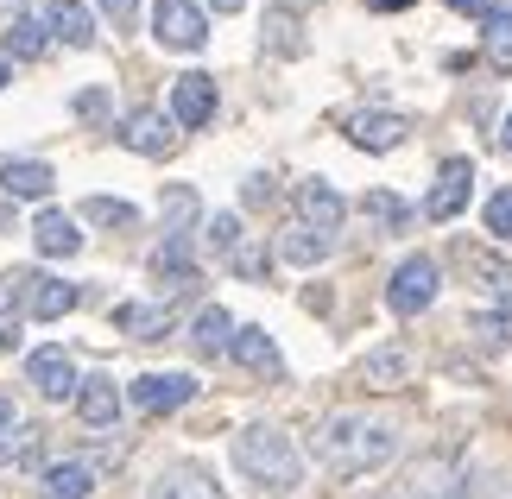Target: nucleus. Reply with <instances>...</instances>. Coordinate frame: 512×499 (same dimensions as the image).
<instances>
[{"instance_id":"f257e3e1","label":"nucleus","mask_w":512,"mask_h":499,"mask_svg":"<svg viewBox=\"0 0 512 499\" xmlns=\"http://www.w3.org/2000/svg\"><path fill=\"white\" fill-rule=\"evenodd\" d=\"M392 449H399V436H392V424H380V417H361V411H342L329 417V424L317 430V455L336 474H367V468H386Z\"/></svg>"},{"instance_id":"f03ea898","label":"nucleus","mask_w":512,"mask_h":499,"mask_svg":"<svg viewBox=\"0 0 512 499\" xmlns=\"http://www.w3.org/2000/svg\"><path fill=\"white\" fill-rule=\"evenodd\" d=\"M234 468H241L253 487H266V493H291L304 481L298 443H291L285 430H272V424H253V430L234 436Z\"/></svg>"},{"instance_id":"7ed1b4c3","label":"nucleus","mask_w":512,"mask_h":499,"mask_svg":"<svg viewBox=\"0 0 512 499\" xmlns=\"http://www.w3.org/2000/svg\"><path fill=\"white\" fill-rule=\"evenodd\" d=\"M152 38L165 51H203L209 45V19L190 0H152Z\"/></svg>"},{"instance_id":"20e7f679","label":"nucleus","mask_w":512,"mask_h":499,"mask_svg":"<svg viewBox=\"0 0 512 499\" xmlns=\"http://www.w3.org/2000/svg\"><path fill=\"white\" fill-rule=\"evenodd\" d=\"M430 297H437V259H405L399 272H392V285H386V304H392V316H418Z\"/></svg>"},{"instance_id":"39448f33","label":"nucleus","mask_w":512,"mask_h":499,"mask_svg":"<svg viewBox=\"0 0 512 499\" xmlns=\"http://www.w3.org/2000/svg\"><path fill=\"white\" fill-rule=\"evenodd\" d=\"M121 146L146 152V158H171V152H177V127H171V114H159V108L127 114V121H121Z\"/></svg>"},{"instance_id":"423d86ee","label":"nucleus","mask_w":512,"mask_h":499,"mask_svg":"<svg viewBox=\"0 0 512 499\" xmlns=\"http://www.w3.org/2000/svg\"><path fill=\"white\" fill-rule=\"evenodd\" d=\"M468 184H475V165H468V158H449V165L437 171V190L424 196V215L430 222H456L462 203H468Z\"/></svg>"},{"instance_id":"0eeeda50","label":"nucleus","mask_w":512,"mask_h":499,"mask_svg":"<svg viewBox=\"0 0 512 499\" xmlns=\"http://www.w3.org/2000/svg\"><path fill=\"white\" fill-rule=\"evenodd\" d=\"M209 114H215V76H203V70L177 76L171 83V127H203Z\"/></svg>"},{"instance_id":"6e6552de","label":"nucleus","mask_w":512,"mask_h":499,"mask_svg":"<svg viewBox=\"0 0 512 499\" xmlns=\"http://www.w3.org/2000/svg\"><path fill=\"white\" fill-rule=\"evenodd\" d=\"M190 398H196L190 373H146V379H133V405H140V411H177V405H190Z\"/></svg>"},{"instance_id":"1a4fd4ad","label":"nucleus","mask_w":512,"mask_h":499,"mask_svg":"<svg viewBox=\"0 0 512 499\" xmlns=\"http://www.w3.org/2000/svg\"><path fill=\"white\" fill-rule=\"evenodd\" d=\"M298 209H304L310 234H336V228H342V215H348V203H342V196L323 184V177H310V184H298Z\"/></svg>"},{"instance_id":"9d476101","label":"nucleus","mask_w":512,"mask_h":499,"mask_svg":"<svg viewBox=\"0 0 512 499\" xmlns=\"http://www.w3.org/2000/svg\"><path fill=\"white\" fill-rule=\"evenodd\" d=\"M146 499H222V487H215V474H203L196 462H177V468H165L159 481H152Z\"/></svg>"},{"instance_id":"9b49d317","label":"nucleus","mask_w":512,"mask_h":499,"mask_svg":"<svg viewBox=\"0 0 512 499\" xmlns=\"http://www.w3.org/2000/svg\"><path fill=\"white\" fill-rule=\"evenodd\" d=\"M51 165L45 158H7V165H0V190L7 196H19V203H38V196H51Z\"/></svg>"},{"instance_id":"f8f14e48","label":"nucleus","mask_w":512,"mask_h":499,"mask_svg":"<svg viewBox=\"0 0 512 499\" xmlns=\"http://www.w3.org/2000/svg\"><path fill=\"white\" fill-rule=\"evenodd\" d=\"M26 379H32L45 398H70V392H76V367H70L64 348H38L32 361H26Z\"/></svg>"},{"instance_id":"ddd939ff","label":"nucleus","mask_w":512,"mask_h":499,"mask_svg":"<svg viewBox=\"0 0 512 499\" xmlns=\"http://www.w3.org/2000/svg\"><path fill=\"white\" fill-rule=\"evenodd\" d=\"M76 417L83 424H95V430H108L114 417H121V392H114V379H76Z\"/></svg>"},{"instance_id":"4468645a","label":"nucleus","mask_w":512,"mask_h":499,"mask_svg":"<svg viewBox=\"0 0 512 499\" xmlns=\"http://www.w3.org/2000/svg\"><path fill=\"white\" fill-rule=\"evenodd\" d=\"M348 139L361 152H392L405 139V114H354L348 121Z\"/></svg>"},{"instance_id":"2eb2a0df","label":"nucleus","mask_w":512,"mask_h":499,"mask_svg":"<svg viewBox=\"0 0 512 499\" xmlns=\"http://www.w3.org/2000/svg\"><path fill=\"white\" fill-rule=\"evenodd\" d=\"M32 241H38V253H51V259H70L76 247H83V234H76V222L64 209H45L32 222Z\"/></svg>"},{"instance_id":"dca6fc26","label":"nucleus","mask_w":512,"mask_h":499,"mask_svg":"<svg viewBox=\"0 0 512 499\" xmlns=\"http://www.w3.org/2000/svg\"><path fill=\"white\" fill-rule=\"evenodd\" d=\"M45 26L64 38V45H95V19H89L83 0H51V7H45Z\"/></svg>"},{"instance_id":"f3484780","label":"nucleus","mask_w":512,"mask_h":499,"mask_svg":"<svg viewBox=\"0 0 512 499\" xmlns=\"http://www.w3.org/2000/svg\"><path fill=\"white\" fill-rule=\"evenodd\" d=\"M152 272L171 278V291L196 285V259H190V234H165V247L152 253Z\"/></svg>"},{"instance_id":"a211bd4d","label":"nucleus","mask_w":512,"mask_h":499,"mask_svg":"<svg viewBox=\"0 0 512 499\" xmlns=\"http://www.w3.org/2000/svg\"><path fill=\"white\" fill-rule=\"evenodd\" d=\"M26 304H32L38 323H57V316H70V310H76V285H64V278H32Z\"/></svg>"},{"instance_id":"6ab92c4d","label":"nucleus","mask_w":512,"mask_h":499,"mask_svg":"<svg viewBox=\"0 0 512 499\" xmlns=\"http://www.w3.org/2000/svg\"><path fill=\"white\" fill-rule=\"evenodd\" d=\"M95 493V468L89 462H57L45 468V499H89Z\"/></svg>"},{"instance_id":"aec40b11","label":"nucleus","mask_w":512,"mask_h":499,"mask_svg":"<svg viewBox=\"0 0 512 499\" xmlns=\"http://www.w3.org/2000/svg\"><path fill=\"white\" fill-rule=\"evenodd\" d=\"M228 348H234V361L253 367V373H279V348H272V335H266V329H241Z\"/></svg>"},{"instance_id":"412c9836","label":"nucleus","mask_w":512,"mask_h":499,"mask_svg":"<svg viewBox=\"0 0 512 499\" xmlns=\"http://www.w3.org/2000/svg\"><path fill=\"white\" fill-rule=\"evenodd\" d=\"M114 323H121L127 335H140V342H159V335L171 329V310H159V304H121Z\"/></svg>"},{"instance_id":"4be33fe9","label":"nucleus","mask_w":512,"mask_h":499,"mask_svg":"<svg viewBox=\"0 0 512 499\" xmlns=\"http://www.w3.org/2000/svg\"><path fill=\"white\" fill-rule=\"evenodd\" d=\"M405 373H411L405 348H380V354H367V367H361V379H367V386H380V392H392Z\"/></svg>"},{"instance_id":"5701e85b","label":"nucleus","mask_w":512,"mask_h":499,"mask_svg":"<svg viewBox=\"0 0 512 499\" xmlns=\"http://www.w3.org/2000/svg\"><path fill=\"white\" fill-rule=\"evenodd\" d=\"M228 342H234L228 310H222V304H209L203 316H196V348H203V354H228Z\"/></svg>"},{"instance_id":"b1692460","label":"nucleus","mask_w":512,"mask_h":499,"mask_svg":"<svg viewBox=\"0 0 512 499\" xmlns=\"http://www.w3.org/2000/svg\"><path fill=\"white\" fill-rule=\"evenodd\" d=\"M279 253L291 259V266H317V259H329V234H310V228H291Z\"/></svg>"},{"instance_id":"393cba45","label":"nucleus","mask_w":512,"mask_h":499,"mask_svg":"<svg viewBox=\"0 0 512 499\" xmlns=\"http://www.w3.org/2000/svg\"><path fill=\"white\" fill-rule=\"evenodd\" d=\"M487 64L512 76V13H487Z\"/></svg>"},{"instance_id":"a878e982","label":"nucleus","mask_w":512,"mask_h":499,"mask_svg":"<svg viewBox=\"0 0 512 499\" xmlns=\"http://www.w3.org/2000/svg\"><path fill=\"white\" fill-rule=\"evenodd\" d=\"M159 209H165V234H184V228L196 222V190H190V184H171Z\"/></svg>"},{"instance_id":"bb28decb","label":"nucleus","mask_w":512,"mask_h":499,"mask_svg":"<svg viewBox=\"0 0 512 499\" xmlns=\"http://www.w3.org/2000/svg\"><path fill=\"white\" fill-rule=\"evenodd\" d=\"M7 51L13 57H38V51H45V19H13V26H7Z\"/></svg>"},{"instance_id":"cd10ccee","label":"nucleus","mask_w":512,"mask_h":499,"mask_svg":"<svg viewBox=\"0 0 512 499\" xmlns=\"http://www.w3.org/2000/svg\"><path fill=\"white\" fill-rule=\"evenodd\" d=\"M481 222H487V234H494V241H512V190H494V196H487Z\"/></svg>"},{"instance_id":"c85d7f7f","label":"nucleus","mask_w":512,"mask_h":499,"mask_svg":"<svg viewBox=\"0 0 512 499\" xmlns=\"http://www.w3.org/2000/svg\"><path fill=\"white\" fill-rule=\"evenodd\" d=\"M367 215H373V222H380V228H405V196H392V190H373L367 196Z\"/></svg>"},{"instance_id":"c756f323","label":"nucleus","mask_w":512,"mask_h":499,"mask_svg":"<svg viewBox=\"0 0 512 499\" xmlns=\"http://www.w3.org/2000/svg\"><path fill=\"white\" fill-rule=\"evenodd\" d=\"M83 215L89 222H108V228H133V203H114V196H89Z\"/></svg>"},{"instance_id":"7c9ffc66","label":"nucleus","mask_w":512,"mask_h":499,"mask_svg":"<svg viewBox=\"0 0 512 499\" xmlns=\"http://www.w3.org/2000/svg\"><path fill=\"white\" fill-rule=\"evenodd\" d=\"M13 462H26V468L38 462V436H13V430L0 436V468H13Z\"/></svg>"},{"instance_id":"2f4dec72","label":"nucleus","mask_w":512,"mask_h":499,"mask_svg":"<svg viewBox=\"0 0 512 499\" xmlns=\"http://www.w3.org/2000/svg\"><path fill=\"white\" fill-rule=\"evenodd\" d=\"M209 241L222 247V253H234V241H241V222H234V215H215V222H209Z\"/></svg>"},{"instance_id":"473e14b6","label":"nucleus","mask_w":512,"mask_h":499,"mask_svg":"<svg viewBox=\"0 0 512 499\" xmlns=\"http://www.w3.org/2000/svg\"><path fill=\"white\" fill-rule=\"evenodd\" d=\"M266 32H272V45H279V51H298V26H291L285 13H272V19H266Z\"/></svg>"},{"instance_id":"72a5a7b5","label":"nucleus","mask_w":512,"mask_h":499,"mask_svg":"<svg viewBox=\"0 0 512 499\" xmlns=\"http://www.w3.org/2000/svg\"><path fill=\"white\" fill-rule=\"evenodd\" d=\"M102 13L114 19V32H127L133 19H140V0H102Z\"/></svg>"},{"instance_id":"f704fd0d","label":"nucleus","mask_w":512,"mask_h":499,"mask_svg":"<svg viewBox=\"0 0 512 499\" xmlns=\"http://www.w3.org/2000/svg\"><path fill=\"white\" fill-rule=\"evenodd\" d=\"M481 329H487V335H500V342H512V310H500V316H481Z\"/></svg>"},{"instance_id":"c9c22d12","label":"nucleus","mask_w":512,"mask_h":499,"mask_svg":"<svg viewBox=\"0 0 512 499\" xmlns=\"http://www.w3.org/2000/svg\"><path fill=\"white\" fill-rule=\"evenodd\" d=\"M443 7H456L468 19H487V13H494V0H443Z\"/></svg>"},{"instance_id":"e433bc0d","label":"nucleus","mask_w":512,"mask_h":499,"mask_svg":"<svg viewBox=\"0 0 512 499\" xmlns=\"http://www.w3.org/2000/svg\"><path fill=\"white\" fill-rule=\"evenodd\" d=\"M108 108V95L102 89H89V95H76V114H102Z\"/></svg>"},{"instance_id":"4c0bfd02","label":"nucleus","mask_w":512,"mask_h":499,"mask_svg":"<svg viewBox=\"0 0 512 499\" xmlns=\"http://www.w3.org/2000/svg\"><path fill=\"white\" fill-rule=\"evenodd\" d=\"M13 424H19V411H13V398H0V436H7Z\"/></svg>"},{"instance_id":"58836bf2","label":"nucleus","mask_w":512,"mask_h":499,"mask_svg":"<svg viewBox=\"0 0 512 499\" xmlns=\"http://www.w3.org/2000/svg\"><path fill=\"white\" fill-rule=\"evenodd\" d=\"M373 13H399V7H411V0H367Z\"/></svg>"},{"instance_id":"ea45409f","label":"nucleus","mask_w":512,"mask_h":499,"mask_svg":"<svg viewBox=\"0 0 512 499\" xmlns=\"http://www.w3.org/2000/svg\"><path fill=\"white\" fill-rule=\"evenodd\" d=\"M209 7H215V13H241V0H209Z\"/></svg>"},{"instance_id":"a19ab883","label":"nucleus","mask_w":512,"mask_h":499,"mask_svg":"<svg viewBox=\"0 0 512 499\" xmlns=\"http://www.w3.org/2000/svg\"><path fill=\"white\" fill-rule=\"evenodd\" d=\"M500 139H506V152H512V114H506V133H500Z\"/></svg>"},{"instance_id":"79ce46f5","label":"nucleus","mask_w":512,"mask_h":499,"mask_svg":"<svg viewBox=\"0 0 512 499\" xmlns=\"http://www.w3.org/2000/svg\"><path fill=\"white\" fill-rule=\"evenodd\" d=\"M0 83H7V64H0Z\"/></svg>"}]
</instances>
